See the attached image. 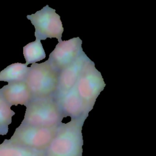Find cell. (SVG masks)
<instances>
[{"label": "cell", "instance_id": "obj_2", "mask_svg": "<svg viewBox=\"0 0 156 156\" xmlns=\"http://www.w3.org/2000/svg\"><path fill=\"white\" fill-rule=\"evenodd\" d=\"M26 106L23 124L53 127L58 126L64 118L54 97L32 99Z\"/></svg>", "mask_w": 156, "mask_h": 156}, {"label": "cell", "instance_id": "obj_6", "mask_svg": "<svg viewBox=\"0 0 156 156\" xmlns=\"http://www.w3.org/2000/svg\"><path fill=\"white\" fill-rule=\"evenodd\" d=\"M75 85L80 98L93 109L105 83L101 73L96 68L94 63L89 59L83 65Z\"/></svg>", "mask_w": 156, "mask_h": 156}, {"label": "cell", "instance_id": "obj_11", "mask_svg": "<svg viewBox=\"0 0 156 156\" xmlns=\"http://www.w3.org/2000/svg\"><path fill=\"white\" fill-rule=\"evenodd\" d=\"M45 151L37 150L4 140L0 144V156H44Z\"/></svg>", "mask_w": 156, "mask_h": 156}, {"label": "cell", "instance_id": "obj_7", "mask_svg": "<svg viewBox=\"0 0 156 156\" xmlns=\"http://www.w3.org/2000/svg\"><path fill=\"white\" fill-rule=\"evenodd\" d=\"M79 37L58 42L49 54L48 61L58 73L76 60L83 52Z\"/></svg>", "mask_w": 156, "mask_h": 156}, {"label": "cell", "instance_id": "obj_3", "mask_svg": "<svg viewBox=\"0 0 156 156\" xmlns=\"http://www.w3.org/2000/svg\"><path fill=\"white\" fill-rule=\"evenodd\" d=\"M58 74L48 60L32 63L24 80L32 99L54 97L57 89Z\"/></svg>", "mask_w": 156, "mask_h": 156}, {"label": "cell", "instance_id": "obj_4", "mask_svg": "<svg viewBox=\"0 0 156 156\" xmlns=\"http://www.w3.org/2000/svg\"><path fill=\"white\" fill-rule=\"evenodd\" d=\"M58 126L41 127L21 124L9 141L32 149L46 151L54 137Z\"/></svg>", "mask_w": 156, "mask_h": 156}, {"label": "cell", "instance_id": "obj_9", "mask_svg": "<svg viewBox=\"0 0 156 156\" xmlns=\"http://www.w3.org/2000/svg\"><path fill=\"white\" fill-rule=\"evenodd\" d=\"M89 59L83 52L76 60L59 72L57 89L54 96L63 93L75 85L83 65Z\"/></svg>", "mask_w": 156, "mask_h": 156}, {"label": "cell", "instance_id": "obj_12", "mask_svg": "<svg viewBox=\"0 0 156 156\" xmlns=\"http://www.w3.org/2000/svg\"><path fill=\"white\" fill-rule=\"evenodd\" d=\"M29 67L25 63H14L0 72V81L13 82L24 81Z\"/></svg>", "mask_w": 156, "mask_h": 156}, {"label": "cell", "instance_id": "obj_10", "mask_svg": "<svg viewBox=\"0 0 156 156\" xmlns=\"http://www.w3.org/2000/svg\"><path fill=\"white\" fill-rule=\"evenodd\" d=\"M5 100L10 105H26L32 99L25 81L9 82L0 89Z\"/></svg>", "mask_w": 156, "mask_h": 156}, {"label": "cell", "instance_id": "obj_8", "mask_svg": "<svg viewBox=\"0 0 156 156\" xmlns=\"http://www.w3.org/2000/svg\"><path fill=\"white\" fill-rule=\"evenodd\" d=\"M64 118H78L92 110L80 98L76 85L69 90L54 96Z\"/></svg>", "mask_w": 156, "mask_h": 156}, {"label": "cell", "instance_id": "obj_14", "mask_svg": "<svg viewBox=\"0 0 156 156\" xmlns=\"http://www.w3.org/2000/svg\"><path fill=\"white\" fill-rule=\"evenodd\" d=\"M11 106L5 100L0 92V135H6L9 125L12 122V118L15 113L11 110Z\"/></svg>", "mask_w": 156, "mask_h": 156}, {"label": "cell", "instance_id": "obj_1", "mask_svg": "<svg viewBox=\"0 0 156 156\" xmlns=\"http://www.w3.org/2000/svg\"><path fill=\"white\" fill-rule=\"evenodd\" d=\"M88 113L71 119L67 123L61 122L44 156H82L83 140L82 127Z\"/></svg>", "mask_w": 156, "mask_h": 156}, {"label": "cell", "instance_id": "obj_13", "mask_svg": "<svg viewBox=\"0 0 156 156\" xmlns=\"http://www.w3.org/2000/svg\"><path fill=\"white\" fill-rule=\"evenodd\" d=\"M23 55L26 60V65L35 63L46 57V54L41 41L35 40L23 47Z\"/></svg>", "mask_w": 156, "mask_h": 156}, {"label": "cell", "instance_id": "obj_5", "mask_svg": "<svg viewBox=\"0 0 156 156\" xmlns=\"http://www.w3.org/2000/svg\"><path fill=\"white\" fill-rule=\"evenodd\" d=\"M35 27L36 40H46L48 38H55L58 42L62 41V33L64 30L60 16L55 10L48 5L32 15H27Z\"/></svg>", "mask_w": 156, "mask_h": 156}]
</instances>
